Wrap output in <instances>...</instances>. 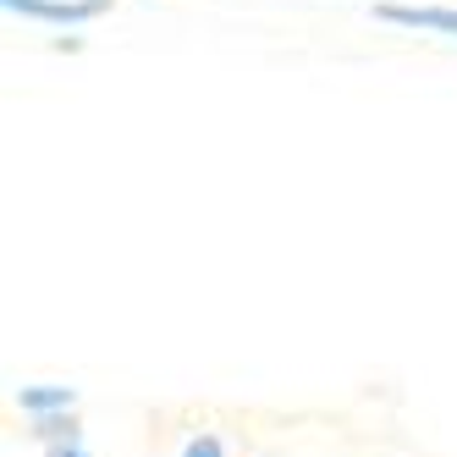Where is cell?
<instances>
[{
  "instance_id": "4",
  "label": "cell",
  "mask_w": 457,
  "mask_h": 457,
  "mask_svg": "<svg viewBox=\"0 0 457 457\" xmlns=\"http://www.w3.org/2000/svg\"><path fill=\"white\" fill-rule=\"evenodd\" d=\"M182 457H226V441L204 430V436H193V441L182 446Z\"/></svg>"
},
{
  "instance_id": "3",
  "label": "cell",
  "mask_w": 457,
  "mask_h": 457,
  "mask_svg": "<svg viewBox=\"0 0 457 457\" xmlns=\"http://www.w3.org/2000/svg\"><path fill=\"white\" fill-rule=\"evenodd\" d=\"M17 408H22L28 419L67 413V408H78V391H72V386H17Z\"/></svg>"
},
{
  "instance_id": "5",
  "label": "cell",
  "mask_w": 457,
  "mask_h": 457,
  "mask_svg": "<svg viewBox=\"0 0 457 457\" xmlns=\"http://www.w3.org/2000/svg\"><path fill=\"white\" fill-rule=\"evenodd\" d=\"M45 452H50V457H94V452L83 446V436H61V441H50Z\"/></svg>"
},
{
  "instance_id": "2",
  "label": "cell",
  "mask_w": 457,
  "mask_h": 457,
  "mask_svg": "<svg viewBox=\"0 0 457 457\" xmlns=\"http://www.w3.org/2000/svg\"><path fill=\"white\" fill-rule=\"evenodd\" d=\"M375 17L397 22V28H430V34L457 39V12H446V6H375Z\"/></svg>"
},
{
  "instance_id": "1",
  "label": "cell",
  "mask_w": 457,
  "mask_h": 457,
  "mask_svg": "<svg viewBox=\"0 0 457 457\" xmlns=\"http://www.w3.org/2000/svg\"><path fill=\"white\" fill-rule=\"evenodd\" d=\"M0 6L17 12V17H34V22H61V28H72V22L105 17L111 0H0Z\"/></svg>"
}]
</instances>
